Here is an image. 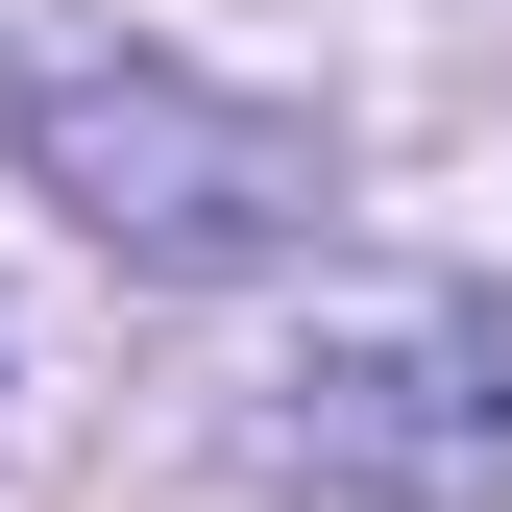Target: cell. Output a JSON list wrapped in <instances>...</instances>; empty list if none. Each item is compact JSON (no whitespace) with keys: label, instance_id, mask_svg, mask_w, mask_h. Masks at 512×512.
Returning <instances> with one entry per match:
<instances>
[{"label":"cell","instance_id":"cell-1","mask_svg":"<svg viewBox=\"0 0 512 512\" xmlns=\"http://www.w3.org/2000/svg\"><path fill=\"white\" fill-rule=\"evenodd\" d=\"M269 488H317V512H488L512 488V317L488 293H342L269 366Z\"/></svg>","mask_w":512,"mask_h":512},{"label":"cell","instance_id":"cell-2","mask_svg":"<svg viewBox=\"0 0 512 512\" xmlns=\"http://www.w3.org/2000/svg\"><path fill=\"white\" fill-rule=\"evenodd\" d=\"M25 171L122 269H244V244H293V196H317V147L269 98H196V74H147V49H49L25 74Z\"/></svg>","mask_w":512,"mask_h":512}]
</instances>
